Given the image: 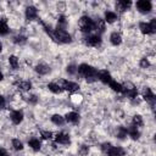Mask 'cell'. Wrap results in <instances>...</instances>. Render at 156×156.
<instances>
[{
	"mask_svg": "<svg viewBox=\"0 0 156 156\" xmlns=\"http://www.w3.org/2000/svg\"><path fill=\"white\" fill-rule=\"evenodd\" d=\"M135 7L141 13H149L152 9V4L149 0H139L135 2Z\"/></svg>",
	"mask_w": 156,
	"mask_h": 156,
	"instance_id": "obj_6",
	"label": "cell"
},
{
	"mask_svg": "<svg viewBox=\"0 0 156 156\" xmlns=\"http://www.w3.org/2000/svg\"><path fill=\"white\" fill-rule=\"evenodd\" d=\"M149 24H150V27H151L152 32L155 33V32H156V18H152V20L149 22Z\"/></svg>",
	"mask_w": 156,
	"mask_h": 156,
	"instance_id": "obj_40",
	"label": "cell"
},
{
	"mask_svg": "<svg viewBox=\"0 0 156 156\" xmlns=\"http://www.w3.org/2000/svg\"><path fill=\"white\" fill-rule=\"evenodd\" d=\"M66 26H67V20H66V17H65L63 15L58 16V20H57V27H60V28H66Z\"/></svg>",
	"mask_w": 156,
	"mask_h": 156,
	"instance_id": "obj_32",
	"label": "cell"
},
{
	"mask_svg": "<svg viewBox=\"0 0 156 156\" xmlns=\"http://www.w3.org/2000/svg\"><path fill=\"white\" fill-rule=\"evenodd\" d=\"M130 6H132V1H129V0H121V1H117V2H116V9H117L119 12L127 11Z\"/></svg>",
	"mask_w": 156,
	"mask_h": 156,
	"instance_id": "obj_13",
	"label": "cell"
},
{
	"mask_svg": "<svg viewBox=\"0 0 156 156\" xmlns=\"http://www.w3.org/2000/svg\"><path fill=\"white\" fill-rule=\"evenodd\" d=\"M139 65H140V67H141V68H147V67L150 66V62H149V60H147L146 57H143V58L140 60Z\"/></svg>",
	"mask_w": 156,
	"mask_h": 156,
	"instance_id": "obj_37",
	"label": "cell"
},
{
	"mask_svg": "<svg viewBox=\"0 0 156 156\" xmlns=\"http://www.w3.org/2000/svg\"><path fill=\"white\" fill-rule=\"evenodd\" d=\"M78 152H79V155H80V156H87V155H88V152H89V147H88L87 145H82V146L79 147Z\"/></svg>",
	"mask_w": 156,
	"mask_h": 156,
	"instance_id": "obj_36",
	"label": "cell"
},
{
	"mask_svg": "<svg viewBox=\"0 0 156 156\" xmlns=\"http://www.w3.org/2000/svg\"><path fill=\"white\" fill-rule=\"evenodd\" d=\"M28 145H29V147L33 149L34 151H39L40 147H41V143H40V140L37 139V138L29 139V140H28Z\"/></svg>",
	"mask_w": 156,
	"mask_h": 156,
	"instance_id": "obj_19",
	"label": "cell"
},
{
	"mask_svg": "<svg viewBox=\"0 0 156 156\" xmlns=\"http://www.w3.org/2000/svg\"><path fill=\"white\" fill-rule=\"evenodd\" d=\"M51 122L54 124H56V126H62L65 123V117H62L58 113H55V115L51 116Z\"/></svg>",
	"mask_w": 156,
	"mask_h": 156,
	"instance_id": "obj_24",
	"label": "cell"
},
{
	"mask_svg": "<svg viewBox=\"0 0 156 156\" xmlns=\"http://www.w3.org/2000/svg\"><path fill=\"white\" fill-rule=\"evenodd\" d=\"M139 29H140V32H141L143 34H154V32H152L150 24L146 23V22H140V23H139Z\"/></svg>",
	"mask_w": 156,
	"mask_h": 156,
	"instance_id": "obj_20",
	"label": "cell"
},
{
	"mask_svg": "<svg viewBox=\"0 0 156 156\" xmlns=\"http://www.w3.org/2000/svg\"><path fill=\"white\" fill-rule=\"evenodd\" d=\"M2 79H4V74H2V73H1V72H0V82H1V80H2Z\"/></svg>",
	"mask_w": 156,
	"mask_h": 156,
	"instance_id": "obj_43",
	"label": "cell"
},
{
	"mask_svg": "<svg viewBox=\"0 0 156 156\" xmlns=\"http://www.w3.org/2000/svg\"><path fill=\"white\" fill-rule=\"evenodd\" d=\"M98 79L101 80L104 84H108L112 80V77L110 72H107L106 69H101V71H98Z\"/></svg>",
	"mask_w": 156,
	"mask_h": 156,
	"instance_id": "obj_8",
	"label": "cell"
},
{
	"mask_svg": "<svg viewBox=\"0 0 156 156\" xmlns=\"http://www.w3.org/2000/svg\"><path fill=\"white\" fill-rule=\"evenodd\" d=\"M40 135H41L43 139L50 140L52 138V132H50V130H40Z\"/></svg>",
	"mask_w": 156,
	"mask_h": 156,
	"instance_id": "obj_34",
	"label": "cell"
},
{
	"mask_svg": "<svg viewBox=\"0 0 156 156\" xmlns=\"http://www.w3.org/2000/svg\"><path fill=\"white\" fill-rule=\"evenodd\" d=\"M143 99L146 100L151 106H154V104H155V94L152 93V90L150 88L146 87L144 89V91H143Z\"/></svg>",
	"mask_w": 156,
	"mask_h": 156,
	"instance_id": "obj_9",
	"label": "cell"
},
{
	"mask_svg": "<svg viewBox=\"0 0 156 156\" xmlns=\"http://www.w3.org/2000/svg\"><path fill=\"white\" fill-rule=\"evenodd\" d=\"M132 123H133V126L134 127H141L143 124H144V121H143V117L140 116V115H135V116H133V119H132Z\"/></svg>",
	"mask_w": 156,
	"mask_h": 156,
	"instance_id": "obj_27",
	"label": "cell"
},
{
	"mask_svg": "<svg viewBox=\"0 0 156 156\" xmlns=\"http://www.w3.org/2000/svg\"><path fill=\"white\" fill-rule=\"evenodd\" d=\"M12 147L16 150V151H20V150H22L23 149V144H22V141L20 140V139H12Z\"/></svg>",
	"mask_w": 156,
	"mask_h": 156,
	"instance_id": "obj_30",
	"label": "cell"
},
{
	"mask_svg": "<svg viewBox=\"0 0 156 156\" xmlns=\"http://www.w3.org/2000/svg\"><path fill=\"white\" fill-rule=\"evenodd\" d=\"M52 40H55L57 43H61V44H68V43H71L72 39H71V35L68 34V32L65 28L57 27L52 33Z\"/></svg>",
	"mask_w": 156,
	"mask_h": 156,
	"instance_id": "obj_3",
	"label": "cell"
},
{
	"mask_svg": "<svg viewBox=\"0 0 156 156\" xmlns=\"http://www.w3.org/2000/svg\"><path fill=\"white\" fill-rule=\"evenodd\" d=\"M34 69H35L37 73H39V74H41V76H45V74H48V73L50 72V67H49L46 63H43V62L38 63Z\"/></svg>",
	"mask_w": 156,
	"mask_h": 156,
	"instance_id": "obj_14",
	"label": "cell"
},
{
	"mask_svg": "<svg viewBox=\"0 0 156 156\" xmlns=\"http://www.w3.org/2000/svg\"><path fill=\"white\" fill-rule=\"evenodd\" d=\"M38 17V10H37V7H34V6H28L27 9H26V18L28 20V21H33V20H35Z\"/></svg>",
	"mask_w": 156,
	"mask_h": 156,
	"instance_id": "obj_12",
	"label": "cell"
},
{
	"mask_svg": "<svg viewBox=\"0 0 156 156\" xmlns=\"http://www.w3.org/2000/svg\"><path fill=\"white\" fill-rule=\"evenodd\" d=\"M9 63H10V66H11L12 69H17L18 68V58L15 55H11L9 57Z\"/></svg>",
	"mask_w": 156,
	"mask_h": 156,
	"instance_id": "obj_29",
	"label": "cell"
},
{
	"mask_svg": "<svg viewBox=\"0 0 156 156\" xmlns=\"http://www.w3.org/2000/svg\"><path fill=\"white\" fill-rule=\"evenodd\" d=\"M110 41H111V44L115 45V46L119 45V44L122 43V37H121V34L117 33V32L111 33V35H110Z\"/></svg>",
	"mask_w": 156,
	"mask_h": 156,
	"instance_id": "obj_18",
	"label": "cell"
},
{
	"mask_svg": "<svg viewBox=\"0 0 156 156\" xmlns=\"http://www.w3.org/2000/svg\"><path fill=\"white\" fill-rule=\"evenodd\" d=\"M0 156H7V152L4 149H0Z\"/></svg>",
	"mask_w": 156,
	"mask_h": 156,
	"instance_id": "obj_42",
	"label": "cell"
},
{
	"mask_svg": "<svg viewBox=\"0 0 156 156\" xmlns=\"http://www.w3.org/2000/svg\"><path fill=\"white\" fill-rule=\"evenodd\" d=\"M9 26L5 18H0V35H6L9 33Z\"/></svg>",
	"mask_w": 156,
	"mask_h": 156,
	"instance_id": "obj_25",
	"label": "cell"
},
{
	"mask_svg": "<svg viewBox=\"0 0 156 156\" xmlns=\"http://www.w3.org/2000/svg\"><path fill=\"white\" fill-rule=\"evenodd\" d=\"M94 23H95V30H96L98 34L100 35V34L105 30V21L101 20V18H98L96 21H94Z\"/></svg>",
	"mask_w": 156,
	"mask_h": 156,
	"instance_id": "obj_21",
	"label": "cell"
},
{
	"mask_svg": "<svg viewBox=\"0 0 156 156\" xmlns=\"http://www.w3.org/2000/svg\"><path fill=\"white\" fill-rule=\"evenodd\" d=\"M65 121H67L68 123H72V124H78L79 122V115L77 112H68L65 117Z\"/></svg>",
	"mask_w": 156,
	"mask_h": 156,
	"instance_id": "obj_15",
	"label": "cell"
},
{
	"mask_svg": "<svg viewBox=\"0 0 156 156\" xmlns=\"http://www.w3.org/2000/svg\"><path fill=\"white\" fill-rule=\"evenodd\" d=\"M1 50H2V45H1V43H0V52H1Z\"/></svg>",
	"mask_w": 156,
	"mask_h": 156,
	"instance_id": "obj_44",
	"label": "cell"
},
{
	"mask_svg": "<svg viewBox=\"0 0 156 156\" xmlns=\"http://www.w3.org/2000/svg\"><path fill=\"white\" fill-rule=\"evenodd\" d=\"M78 26H79V29L87 34H90L93 30H95L94 20H91L89 16H82L78 21Z\"/></svg>",
	"mask_w": 156,
	"mask_h": 156,
	"instance_id": "obj_2",
	"label": "cell"
},
{
	"mask_svg": "<svg viewBox=\"0 0 156 156\" xmlns=\"http://www.w3.org/2000/svg\"><path fill=\"white\" fill-rule=\"evenodd\" d=\"M5 105H6V101H5V98L2 96V95H0V111L5 107Z\"/></svg>",
	"mask_w": 156,
	"mask_h": 156,
	"instance_id": "obj_41",
	"label": "cell"
},
{
	"mask_svg": "<svg viewBox=\"0 0 156 156\" xmlns=\"http://www.w3.org/2000/svg\"><path fill=\"white\" fill-rule=\"evenodd\" d=\"M106 154L108 156H124V150L121 146H111V149Z\"/></svg>",
	"mask_w": 156,
	"mask_h": 156,
	"instance_id": "obj_16",
	"label": "cell"
},
{
	"mask_svg": "<svg viewBox=\"0 0 156 156\" xmlns=\"http://www.w3.org/2000/svg\"><path fill=\"white\" fill-rule=\"evenodd\" d=\"M55 141H56L57 144L67 145V144H69V135L66 134V133H63V132L57 133V134L55 135Z\"/></svg>",
	"mask_w": 156,
	"mask_h": 156,
	"instance_id": "obj_11",
	"label": "cell"
},
{
	"mask_svg": "<svg viewBox=\"0 0 156 156\" xmlns=\"http://www.w3.org/2000/svg\"><path fill=\"white\" fill-rule=\"evenodd\" d=\"M66 72H67L68 74H71V76L76 74V73H77V66H74V65H68V66L66 67Z\"/></svg>",
	"mask_w": 156,
	"mask_h": 156,
	"instance_id": "obj_35",
	"label": "cell"
},
{
	"mask_svg": "<svg viewBox=\"0 0 156 156\" xmlns=\"http://www.w3.org/2000/svg\"><path fill=\"white\" fill-rule=\"evenodd\" d=\"M122 93L124 95H127L130 100L138 98V90H136V88L132 83H124V84H122Z\"/></svg>",
	"mask_w": 156,
	"mask_h": 156,
	"instance_id": "obj_4",
	"label": "cell"
},
{
	"mask_svg": "<svg viewBox=\"0 0 156 156\" xmlns=\"http://www.w3.org/2000/svg\"><path fill=\"white\" fill-rule=\"evenodd\" d=\"M48 89H49L51 93H54V94H60V93H62V88H61L60 84H57V83H49V84H48Z\"/></svg>",
	"mask_w": 156,
	"mask_h": 156,
	"instance_id": "obj_26",
	"label": "cell"
},
{
	"mask_svg": "<svg viewBox=\"0 0 156 156\" xmlns=\"http://www.w3.org/2000/svg\"><path fill=\"white\" fill-rule=\"evenodd\" d=\"M111 146H112L111 143H104V144L101 145V150H102L104 152H107V151L111 149Z\"/></svg>",
	"mask_w": 156,
	"mask_h": 156,
	"instance_id": "obj_39",
	"label": "cell"
},
{
	"mask_svg": "<svg viewBox=\"0 0 156 156\" xmlns=\"http://www.w3.org/2000/svg\"><path fill=\"white\" fill-rule=\"evenodd\" d=\"M116 20H117V15L113 12V11H106L105 12V22H107V23H113V22H116Z\"/></svg>",
	"mask_w": 156,
	"mask_h": 156,
	"instance_id": "obj_22",
	"label": "cell"
},
{
	"mask_svg": "<svg viewBox=\"0 0 156 156\" xmlns=\"http://www.w3.org/2000/svg\"><path fill=\"white\" fill-rule=\"evenodd\" d=\"M28 102L32 104V105H35V104L38 102V98H37V95H29V96H28Z\"/></svg>",
	"mask_w": 156,
	"mask_h": 156,
	"instance_id": "obj_38",
	"label": "cell"
},
{
	"mask_svg": "<svg viewBox=\"0 0 156 156\" xmlns=\"http://www.w3.org/2000/svg\"><path fill=\"white\" fill-rule=\"evenodd\" d=\"M17 87L23 91H28L32 89V83L29 80H21L17 83Z\"/></svg>",
	"mask_w": 156,
	"mask_h": 156,
	"instance_id": "obj_23",
	"label": "cell"
},
{
	"mask_svg": "<svg viewBox=\"0 0 156 156\" xmlns=\"http://www.w3.org/2000/svg\"><path fill=\"white\" fill-rule=\"evenodd\" d=\"M60 87L62 88V90H66V91H69V93H74V91L79 90V85L77 83L71 82V80H66V79L61 80Z\"/></svg>",
	"mask_w": 156,
	"mask_h": 156,
	"instance_id": "obj_7",
	"label": "cell"
},
{
	"mask_svg": "<svg viewBox=\"0 0 156 156\" xmlns=\"http://www.w3.org/2000/svg\"><path fill=\"white\" fill-rule=\"evenodd\" d=\"M108 85H110V88H111L112 90H115V91H117V93H122V84L117 83L116 80L112 79V80L108 83Z\"/></svg>",
	"mask_w": 156,
	"mask_h": 156,
	"instance_id": "obj_28",
	"label": "cell"
},
{
	"mask_svg": "<svg viewBox=\"0 0 156 156\" xmlns=\"http://www.w3.org/2000/svg\"><path fill=\"white\" fill-rule=\"evenodd\" d=\"M13 41H15L16 44H20V45H22V44L27 43V38H26L24 35H16V37L13 38Z\"/></svg>",
	"mask_w": 156,
	"mask_h": 156,
	"instance_id": "obj_33",
	"label": "cell"
},
{
	"mask_svg": "<svg viewBox=\"0 0 156 156\" xmlns=\"http://www.w3.org/2000/svg\"><path fill=\"white\" fill-rule=\"evenodd\" d=\"M127 134H128L132 139H134V140L139 139V136H140V133H139L138 128H136V127H134V126H130V127H128V128H127Z\"/></svg>",
	"mask_w": 156,
	"mask_h": 156,
	"instance_id": "obj_17",
	"label": "cell"
},
{
	"mask_svg": "<svg viewBox=\"0 0 156 156\" xmlns=\"http://www.w3.org/2000/svg\"><path fill=\"white\" fill-rule=\"evenodd\" d=\"M77 72L87 79V82H94L98 79V69L88 63H82L77 67Z\"/></svg>",
	"mask_w": 156,
	"mask_h": 156,
	"instance_id": "obj_1",
	"label": "cell"
},
{
	"mask_svg": "<svg viewBox=\"0 0 156 156\" xmlns=\"http://www.w3.org/2000/svg\"><path fill=\"white\" fill-rule=\"evenodd\" d=\"M127 136V128L126 127H118L117 128V138L124 139Z\"/></svg>",
	"mask_w": 156,
	"mask_h": 156,
	"instance_id": "obj_31",
	"label": "cell"
},
{
	"mask_svg": "<svg viewBox=\"0 0 156 156\" xmlns=\"http://www.w3.org/2000/svg\"><path fill=\"white\" fill-rule=\"evenodd\" d=\"M84 43L88 46H93V48H98L101 45V37L99 34H88L84 38Z\"/></svg>",
	"mask_w": 156,
	"mask_h": 156,
	"instance_id": "obj_5",
	"label": "cell"
},
{
	"mask_svg": "<svg viewBox=\"0 0 156 156\" xmlns=\"http://www.w3.org/2000/svg\"><path fill=\"white\" fill-rule=\"evenodd\" d=\"M10 119L12 121L13 124H20L23 121V112L20 110H15L10 113Z\"/></svg>",
	"mask_w": 156,
	"mask_h": 156,
	"instance_id": "obj_10",
	"label": "cell"
}]
</instances>
